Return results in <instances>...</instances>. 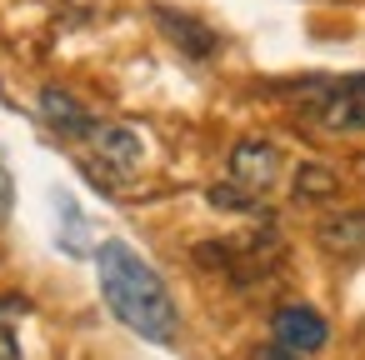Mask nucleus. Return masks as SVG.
Returning <instances> with one entry per match:
<instances>
[{"instance_id":"nucleus-1","label":"nucleus","mask_w":365,"mask_h":360,"mask_svg":"<svg viewBox=\"0 0 365 360\" xmlns=\"http://www.w3.org/2000/svg\"><path fill=\"white\" fill-rule=\"evenodd\" d=\"M96 275H101V295L110 305V315L135 330L140 340L150 345H170L175 330H180V315H175V300L165 290V280L150 270V260L125 245V240H106L96 250Z\"/></svg>"},{"instance_id":"nucleus-9","label":"nucleus","mask_w":365,"mask_h":360,"mask_svg":"<svg viewBox=\"0 0 365 360\" xmlns=\"http://www.w3.org/2000/svg\"><path fill=\"white\" fill-rule=\"evenodd\" d=\"M295 195H300V200L335 195V175H330L325 165H300V175H295Z\"/></svg>"},{"instance_id":"nucleus-10","label":"nucleus","mask_w":365,"mask_h":360,"mask_svg":"<svg viewBox=\"0 0 365 360\" xmlns=\"http://www.w3.org/2000/svg\"><path fill=\"white\" fill-rule=\"evenodd\" d=\"M155 16H160V26H165L175 41H190V51H195V56H205V51H210V31H195V26H190L185 16H175V11H155Z\"/></svg>"},{"instance_id":"nucleus-4","label":"nucleus","mask_w":365,"mask_h":360,"mask_svg":"<svg viewBox=\"0 0 365 360\" xmlns=\"http://www.w3.org/2000/svg\"><path fill=\"white\" fill-rule=\"evenodd\" d=\"M270 335H275V345L290 350V355H315V350L330 340V325H325V315L310 310V305H280L275 320H270Z\"/></svg>"},{"instance_id":"nucleus-11","label":"nucleus","mask_w":365,"mask_h":360,"mask_svg":"<svg viewBox=\"0 0 365 360\" xmlns=\"http://www.w3.org/2000/svg\"><path fill=\"white\" fill-rule=\"evenodd\" d=\"M56 205H61V215H66V250L71 255H86V240H81V210H76V200L71 195H56Z\"/></svg>"},{"instance_id":"nucleus-13","label":"nucleus","mask_w":365,"mask_h":360,"mask_svg":"<svg viewBox=\"0 0 365 360\" xmlns=\"http://www.w3.org/2000/svg\"><path fill=\"white\" fill-rule=\"evenodd\" d=\"M245 360H300V355H290V350H280V345L270 340V345H255V350H245Z\"/></svg>"},{"instance_id":"nucleus-2","label":"nucleus","mask_w":365,"mask_h":360,"mask_svg":"<svg viewBox=\"0 0 365 360\" xmlns=\"http://www.w3.org/2000/svg\"><path fill=\"white\" fill-rule=\"evenodd\" d=\"M280 170H285V160H280V150H275L270 140H240V145L230 150V185H215L210 200L245 210V205H255L260 195L275 190Z\"/></svg>"},{"instance_id":"nucleus-5","label":"nucleus","mask_w":365,"mask_h":360,"mask_svg":"<svg viewBox=\"0 0 365 360\" xmlns=\"http://www.w3.org/2000/svg\"><path fill=\"white\" fill-rule=\"evenodd\" d=\"M315 120L325 130H365V71L325 86L315 101Z\"/></svg>"},{"instance_id":"nucleus-3","label":"nucleus","mask_w":365,"mask_h":360,"mask_svg":"<svg viewBox=\"0 0 365 360\" xmlns=\"http://www.w3.org/2000/svg\"><path fill=\"white\" fill-rule=\"evenodd\" d=\"M76 145H81V165L96 175L101 190H115V180H125L140 165V135L115 120H96Z\"/></svg>"},{"instance_id":"nucleus-12","label":"nucleus","mask_w":365,"mask_h":360,"mask_svg":"<svg viewBox=\"0 0 365 360\" xmlns=\"http://www.w3.org/2000/svg\"><path fill=\"white\" fill-rule=\"evenodd\" d=\"M11 210H16V175H11V160L0 155V225L11 220Z\"/></svg>"},{"instance_id":"nucleus-8","label":"nucleus","mask_w":365,"mask_h":360,"mask_svg":"<svg viewBox=\"0 0 365 360\" xmlns=\"http://www.w3.org/2000/svg\"><path fill=\"white\" fill-rule=\"evenodd\" d=\"M16 315H26L21 295H0V360H26L21 340H16Z\"/></svg>"},{"instance_id":"nucleus-6","label":"nucleus","mask_w":365,"mask_h":360,"mask_svg":"<svg viewBox=\"0 0 365 360\" xmlns=\"http://www.w3.org/2000/svg\"><path fill=\"white\" fill-rule=\"evenodd\" d=\"M41 115H46V125H51L61 140H71V145L96 125V115H86V106H81L76 96L56 91V86H51V91H41Z\"/></svg>"},{"instance_id":"nucleus-7","label":"nucleus","mask_w":365,"mask_h":360,"mask_svg":"<svg viewBox=\"0 0 365 360\" xmlns=\"http://www.w3.org/2000/svg\"><path fill=\"white\" fill-rule=\"evenodd\" d=\"M320 245L335 250V255H355L365 250V210H350V215H335L320 225Z\"/></svg>"}]
</instances>
